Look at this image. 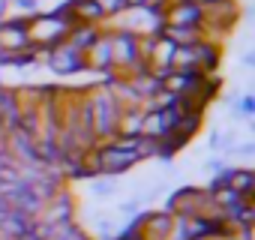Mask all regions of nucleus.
<instances>
[{
  "instance_id": "1",
  "label": "nucleus",
  "mask_w": 255,
  "mask_h": 240,
  "mask_svg": "<svg viewBox=\"0 0 255 240\" xmlns=\"http://www.w3.org/2000/svg\"><path fill=\"white\" fill-rule=\"evenodd\" d=\"M87 105H90V120H93L96 141H111L117 135V126H120L123 105L111 96V90H105L99 84L87 93Z\"/></svg>"
},
{
  "instance_id": "2",
  "label": "nucleus",
  "mask_w": 255,
  "mask_h": 240,
  "mask_svg": "<svg viewBox=\"0 0 255 240\" xmlns=\"http://www.w3.org/2000/svg\"><path fill=\"white\" fill-rule=\"evenodd\" d=\"M75 27V18L72 12L66 15H54V12H39L27 21V33H30V45L36 51H48L60 42H66L69 30Z\"/></svg>"
},
{
  "instance_id": "3",
  "label": "nucleus",
  "mask_w": 255,
  "mask_h": 240,
  "mask_svg": "<svg viewBox=\"0 0 255 240\" xmlns=\"http://www.w3.org/2000/svg\"><path fill=\"white\" fill-rule=\"evenodd\" d=\"M45 57V63L51 66V72H57V75H78V72H84L87 69V54L84 51H78V48H72L69 42H60V45H54V48H48V51H42Z\"/></svg>"
},
{
  "instance_id": "4",
  "label": "nucleus",
  "mask_w": 255,
  "mask_h": 240,
  "mask_svg": "<svg viewBox=\"0 0 255 240\" xmlns=\"http://www.w3.org/2000/svg\"><path fill=\"white\" fill-rule=\"evenodd\" d=\"M177 117H180V111H174V108H147L141 117V135L153 138V141L171 135L177 126Z\"/></svg>"
},
{
  "instance_id": "5",
  "label": "nucleus",
  "mask_w": 255,
  "mask_h": 240,
  "mask_svg": "<svg viewBox=\"0 0 255 240\" xmlns=\"http://www.w3.org/2000/svg\"><path fill=\"white\" fill-rule=\"evenodd\" d=\"M204 9L189 3V0H171L165 6V24H180V27H201Z\"/></svg>"
},
{
  "instance_id": "6",
  "label": "nucleus",
  "mask_w": 255,
  "mask_h": 240,
  "mask_svg": "<svg viewBox=\"0 0 255 240\" xmlns=\"http://www.w3.org/2000/svg\"><path fill=\"white\" fill-rule=\"evenodd\" d=\"M87 69L93 72H114V54H111V42H108V30H102V36L96 39V45L87 51Z\"/></svg>"
},
{
  "instance_id": "7",
  "label": "nucleus",
  "mask_w": 255,
  "mask_h": 240,
  "mask_svg": "<svg viewBox=\"0 0 255 240\" xmlns=\"http://www.w3.org/2000/svg\"><path fill=\"white\" fill-rule=\"evenodd\" d=\"M126 81H129V87L135 90V96H138L141 102L153 99V96L162 90V78L153 75L150 69H144V72H138V75H132V78H126Z\"/></svg>"
},
{
  "instance_id": "8",
  "label": "nucleus",
  "mask_w": 255,
  "mask_h": 240,
  "mask_svg": "<svg viewBox=\"0 0 255 240\" xmlns=\"http://www.w3.org/2000/svg\"><path fill=\"white\" fill-rule=\"evenodd\" d=\"M69 12H72L75 24H99V21H105V12L99 9L96 0H69Z\"/></svg>"
},
{
  "instance_id": "9",
  "label": "nucleus",
  "mask_w": 255,
  "mask_h": 240,
  "mask_svg": "<svg viewBox=\"0 0 255 240\" xmlns=\"http://www.w3.org/2000/svg\"><path fill=\"white\" fill-rule=\"evenodd\" d=\"M102 36V30H99V24H75L72 30H69V36H66V42L72 45V48H78V51H90L93 45H96V39Z\"/></svg>"
},
{
  "instance_id": "10",
  "label": "nucleus",
  "mask_w": 255,
  "mask_h": 240,
  "mask_svg": "<svg viewBox=\"0 0 255 240\" xmlns=\"http://www.w3.org/2000/svg\"><path fill=\"white\" fill-rule=\"evenodd\" d=\"M159 36H165V39H168V42H174V45H192V42H198V39L204 36V30H201V27H180V24H165Z\"/></svg>"
},
{
  "instance_id": "11",
  "label": "nucleus",
  "mask_w": 255,
  "mask_h": 240,
  "mask_svg": "<svg viewBox=\"0 0 255 240\" xmlns=\"http://www.w3.org/2000/svg\"><path fill=\"white\" fill-rule=\"evenodd\" d=\"M228 186H231L234 192H240L243 198H252V192H255V171H252V168H231Z\"/></svg>"
},
{
  "instance_id": "12",
  "label": "nucleus",
  "mask_w": 255,
  "mask_h": 240,
  "mask_svg": "<svg viewBox=\"0 0 255 240\" xmlns=\"http://www.w3.org/2000/svg\"><path fill=\"white\" fill-rule=\"evenodd\" d=\"M90 192L96 195V198H111V195H117V183H114V177H93V183H90Z\"/></svg>"
},
{
  "instance_id": "13",
  "label": "nucleus",
  "mask_w": 255,
  "mask_h": 240,
  "mask_svg": "<svg viewBox=\"0 0 255 240\" xmlns=\"http://www.w3.org/2000/svg\"><path fill=\"white\" fill-rule=\"evenodd\" d=\"M96 3L105 12V18H114V15H120L126 9V0H96Z\"/></svg>"
},
{
  "instance_id": "14",
  "label": "nucleus",
  "mask_w": 255,
  "mask_h": 240,
  "mask_svg": "<svg viewBox=\"0 0 255 240\" xmlns=\"http://www.w3.org/2000/svg\"><path fill=\"white\" fill-rule=\"evenodd\" d=\"M141 204H144V201H141V195H132L129 201H123L117 210H120L123 216H132V213H138V210H141Z\"/></svg>"
},
{
  "instance_id": "15",
  "label": "nucleus",
  "mask_w": 255,
  "mask_h": 240,
  "mask_svg": "<svg viewBox=\"0 0 255 240\" xmlns=\"http://www.w3.org/2000/svg\"><path fill=\"white\" fill-rule=\"evenodd\" d=\"M147 3H150V0H126V9H141Z\"/></svg>"
},
{
  "instance_id": "16",
  "label": "nucleus",
  "mask_w": 255,
  "mask_h": 240,
  "mask_svg": "<svg viewBox=\"0 0 255 240\" xmlns=\"http://www.w3.org/2000/svg\"><path fill=\"white\" fill-rule=\"evenodd\" d=\"M240 63H243V66H255V51H246V54L240 57Z\"/></svg>"
},
{
  "instance_id": "17",
  "label": "nucleus",
  "mask_w": 255,
  "mask_h": 240,
  "mask_svg": "<svg viewBox=\"0 0 255 240\" xmlns=\"http://www.w3.org/2000/svg\"><path fill=\"white\" fill-rule=\"evenodd\" d=\"M189 3H195V6H201V9H207V6L219 3V0H189Z\"/></svg>"
},
{
  "instance_id": "18",
  "label": "nucleus",
  "mask_w": 255,
  "mask_h": 240,
  "mask_svg": "<svg viewBox=\"0 0 255 240\" xmlns=\"http://www.w3.org/2000/svg\"><path fill=\"white\" fill-rule=\"evenodd\" d=\"M6 12H9V0H0V21L6 18Z\"/></svg>"
}]
</instances>
